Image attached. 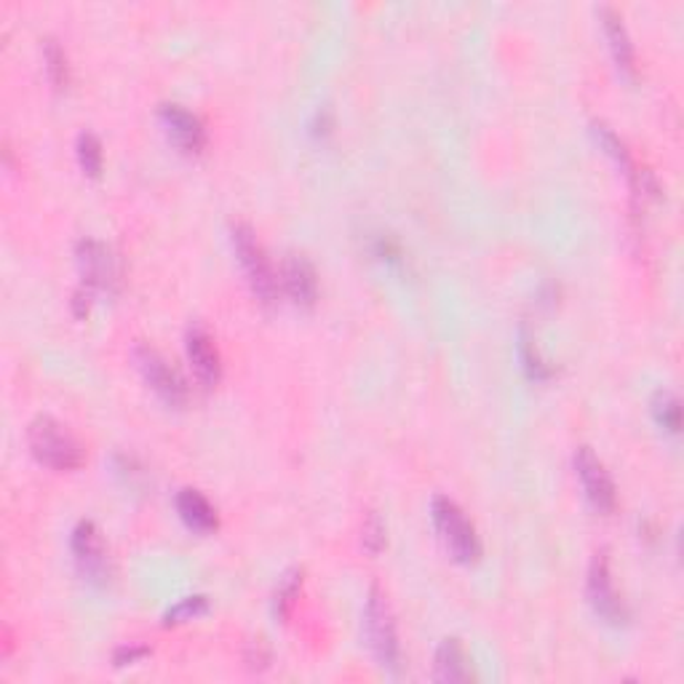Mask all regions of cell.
Masks as SVG:
<instances>
[{
    "instance_id": "cell-8",
    "label": "cell",
    "mask_w": 684,
    "mask_h": 684,
    "mask_svg": "<svg viewBox=\"0 0 684 684\" xmlns=\"http://www.w3.org/2000/svg\"><path fill=\"white\" fill-rule=\"evenodd\" d=\"M572 463L580 484H583L588 503H591L597 511H602V514H610L618 503V492L610 471L604 469V463L597 457V452H593L591 446H578Z\"/></svg>"
},
{
    "instance_id": "cell-20",
    "label": "cell",
    "mask_w": 684,
    "mask_h": 684,
    "mask_svg": "<svg viewBox=\"0 0 684 684\" xmlns=\"http://www.w3.org/2000/svg\"><path fill=\"white\" fill-rule=\"evenodd\" d=\"M207 610H209V599L203 597V593H193V597H182L180 602L171 604L169 610H166L164 623L166 625L188 623V620L203 615V612H207Z\"/></svg>"
},
{
    "instance_id": "cell-21",
    "label": "cell",
    "mask_w": 684,
    "mask_h": 684,
    "mask_svg": "<svg viewBox=\"0 0 684 684\" xmlns=\"http://www.w3.org/2000/svg\"><path fill=\"white\" fill-rule=\"evenodd\" d=\"M522 361H524V369H527V375L533 377V380H546V377H551L554 369L548 367L546 359L540 356L538 345H535L533 337H529L527 329H522Z\"/></svg>"
},
{
    "instance_id": "cell-3",
    "label": "cell",
    "mask_w": 684,
    "mask_h": 684,
    "mask_svg": "<svg viewBox=\"0 0 684 684\" xmlns=\"http://www.w3.org/2000/svg\"><path fill=\"white\" fill-rule=\"evenodd\" d=\"M230 244H233L235 257H239L241 267H244L249 286H252V292L257 294L260 303L265 305L276 303L281 294L278 271L273 267L265 249H262L252 225H246V222H233V225H230Z\"/></svg>"
},
{
    "instance_id": "cell-4",
    "label": "cell",
    "mask_w": 684,
    "mask_h": 684,
    "mask_svg": "<svg viewBox=\"0 0 684 684\" xmlns=\"http://www.w3.org/2000/svg\"><path fill=\"white\" fill-rule=\"evenodd\" d=\"M431 519L436 527L441 543L450 556L460 565H473L482 556V540H478L476 527L465 516V511L446 495H436L431 501Z\"/></svg>"
},
{
    "instance_id": "cell-17",
    "label": "cell",
    "mask_w": 684,
    "mask_h": 684,
    "mask_svg": "<svg viewBox=\"0 0 684 684\" xmlns=\"http://www.w3.org/2000/svg\"><path fill=\"white\" fill-rule=\"evenodd\" d=\"M299 586H303V570H299V567H294V570H286L278 578L276 593H273V610H276V615L281 620L290 618L294 599H297V593H299Z\"/></svg>"
},
{
    "instance_id": "cell-19",
    "label": "cell",
    "mask_w": 684,
    "mask_h": 684,
    "mask_svg": "<svg viewBox=\"0 0 684 684\" xmlns=\"http://www.w3.org/2000/svg\"><path fill=\"white\" fill-rule=\"evenodd\" d=\"M43 62H46L49 81L54 83L56 88H65L70 83V62L65 49L60 46V41H54V38L43 41Z\"/></svg>"
},
{
    "instance_id": "cell-1",
    "label": "cell",
    "mask_w": 684,
    "mask_h": 684,
    "mask_svg": "<svg viewBox=\"0 0 684 684\" xmlns=\"http://www.w3.org/2000/svg\"><path fill=\"white\" fill-rule=\"evenodd\" d=\"M28 446L38 463L54 471H75L83 463V444L51 414H38L28 425Z\"/></svg>"
},
{
    "instance_id": "cell-11",
    "label": "cell",
    "mask_w": 684,
    "mask_h": 684,
    "mask_svg": "<svg viewBox=\"0 0 684 684\" xmlns=\"http://www.w3.org/2000/svg\"><path fill=\"white\" fill-rule=\"evenodd\" d=\"M158 120H161L164 131L169 134L175 143L185 152H201L207 147V129H203L201 118L190 113L185 105L177 102H164L158 107Z\"/></svg>"
},
{
    "instance_id": "cell-23",
    "label": "cell",
    "mask_w": 684,
    "mask_h": 684,
    "mask_svg": "<svg viewBox=\"0 0 684 684\" xmlns=\"http://www.w3.org/2000/svg\"><path fill=\"white\" fill-rule=\"evenodd\" d=\"M147 655H150V648H145V644H137V642H129V644H120V648L113 652V663H115V666H131V663L145 661Z\"/></svg>"
},
{
    "instance_id": "cell-7",
    "label": "cell",
    "mask_w": 684,
    "mask_h": 684,
    "mask_svg": "<svg viewBox=\"0 0 684 684\" xmlns=\"http://www.w3.org/2000/svg\"><path fill=\"white\" fill-rule=\"evenodd\" d=\"M588 602H591L593 612L610 625H623L629 620V610H625L623 599H620L615 580L610 572V559L607 551L593 554L591 565H588V580H586Z\"/></svg>"
},
{
    "instance_id": "cell-9",
    "label": "cell",
    "mask_w": 684,
    "mask_h": 684,
    "mask_svg": "<svg viewBox=\"0 0 684 684\" xmlns=\"http://www.w3.org/2000/svg\"><path fill=\"white\" fill-rule=\"evenodd\" d=\"M75 262L81 271V286L92 294L113 290L118 281V265H115L111 246L97 239H81L75 244Z\"/></svg>"
},
{
    "instance_id": "cell-22",
    "label": "cell",
    "mask_w": 684,
    "mask_h": 684,
    "mask_svg": "<svg viewBox=\"0 0 684 684\" xmlns=\"http://www.w3.org/2000/svg\"><path fill=\"white\" fill-rule=\"evenodd\" d=\"M361 540L369 554H380L382 546H386V524H382V519L375 514V511H369L367 519H364Z\"/></svg>"
},
{
    "instance_id": "cell-12",
    "label": "cell",
    "mask_w": 684,
    "mask_h": 684,
    "mask_svg": "<svg viewBox=\"0 0 684 684\" xmlns=\"http://www.w3.org/2000/svg\"><path fill=\"white\" fill-rule=\"evenodd\" d=\"M281 292L290 294L292 303L311 308L318 297V276L313 262L305 254H286L278 271Z\"/></svg>"
},
{
    "instance_id": "cell-14",
    "label": "cell",
    "mask_w": 684,
    "mask_h": 684,
    "mask_svg": "<svg viewBox=\"0 0 684 684\" xmlns=\"http://www.w3.org/2000/svg\"><path fill=\"white\" fill-rule=\"evenodd\" d=\"M599 17H602V28L607 33V41H610L612 56H615V65L623 70V73L634 75L636 54H634V43H631L629 30H625V24H623V17H620L612 6H602V9H599Z\"/></svg>"
},
{
    "instance_id": "cell-6",
    "label": "cell",
    "mask_w": 684,
    "mask_h": 684,
    "mask_svg": "<svg viewBox=\"0 0 684 684\" xmlns=\"http://www.w3.org/2000/svg\"><path fill=\"white\" fill-rule=\"evenodd\" d=\"M70 551H73L75 567H78L81 578L86 580V583H111V551H107L105 538H102V529L92 519H81L75 524L73 535H70Z\"/></svg>"
},
{
    "instance_id": "cell-10",
    "label": "cell",
    "mask_w": 684,
    "mask_h": 684,
    "mask_svg": "<svg viewBox=\"0 0 684 684\" xmlns=\"http://www.w3.org/2000/svg\"><path fill=\"white\" fill-rule=\"evenodd\" d=\"M185 350H188V359L193 364V372L201 380V386L214 388L222 377V356L212 332L198 322L190 324L188 332H185Z\"/></svg>"
},
{
    "instance_id": "cell-24",
    "label": "cell",
    "mask_w": 684,
    "mask_h": 684,
    "mask_svg": "<svg viewBox=\"0 0 684 684\" xmlns=\"http://www.w3.org/2000/svg\"><path fill=\"white\" fill-rule=\"evenodd\" d=\"M311 126H313V134H326V131H329V126H332L329 111H318Z\"/></svg>"
},
{
    "instance_id": "cell-15",
    "label": "cell",
    "mask_w": 684,
    "mask_h": 684,
    "mask_svg": "<svg viewBox=\"0 0 684 684\" xmlns=\"http://www.w3.org/2000/svg\"><path fill=\"white\" fill-rule=\"evenodd\" d=\"M433 680L446 682V684L471 680L469 657H465V650H463V644H460V639L450 636L439 644L436 663H433Z\"/></svg>"
},
{
    "instance_id": "cell-5",
    "label": "cell",
    "mask_w": 684,
    "mask_h": 684,
    "mask_svg": "<svg viewBox=\"0 0 684 684\" xmlns=\"http://www.w3.org/2000/svg\"><path fill=\"white\" fill-rule=\"evenodd\" d=\"M131 359L137 364L139 375L145 377L147 386L156 391L164 404L185 407V401H188V382L177 372V367H171L161 350L147 343H137L131 348Z\"/></svg>"
},
{
    "instance_id": "cell-16",
    "label": "cell",
    "mask_w": 684,
    "mask_h": 684,
    "mask_svg": "<svg viewBox=\"0 0 684 684\" xmlns=\"http://www.w3.org/2000/svg\"><path fill=\"white\" fill-rule=\"evenodd\" d=\"M75 156H78L83 175L97 180L102 175V164H105V152H102V143L97 134L81 131L78 139H75Z\"/></svg>"
},
{
    "instance_id": "cell-13",
    "label": "cell",
    "mask_w": 684,
    "mask_h": 684,
    "mask_svg": "<svg viewBox=\"0 0 684 684\" xmlns=\"http://www.w3.org/2000/svg\"><path fill=\"white\" fill-rule=\"evenodd\" d=\"M177 505V514H180V519L188 524L193 533H214L217 527H220V516H217V508L212 503H209V497L203 495L201 490L193 487H185L177 492L175 497Z\"/></svg>"
},
{
    "instance_id": "cell-2",
    "label": "cell",
    "mask_w": 684,
    "mask_h": 684,
    "mask_svg": "<svg viewBox=\"0 0 684 684\" xmlns=\"http://www.w3.org/2000/svg\"><path fill=\"white\" fill-rule=\"evenodd\" d=\"M364 636H367L369 650L380 669L396 674L401 666V644L399 629H396V615L388 602L386 591L380 586H372L364 602Z\"/></svg>"
},
{
    "instance_id": "cell-18",
    "label": "cell",
    "mask_w": 684,
    "mask_h": 684,
    "mask_svg": "<svg viewBox=\"0 0 684 684\" xmlns=\"http://www.w3.org/2000/svg\"><path fill=\"white\" fill-rule=\"evenodd\" d=\"M652 414H655L657 425L666 428L669 433H680L682 428V407L680 399H676L671 391H657L652 396Z\"/></svg>"
}]
</instances>
